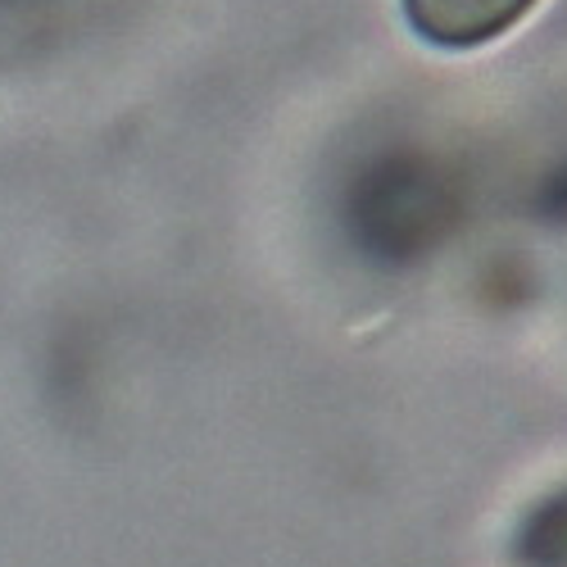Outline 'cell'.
Returning <instances> with one entry per match:
<instances>
[{
	"label": "cell",
	"instance_id": "6da1fadb",
	"mask_svg": "<svg viewBox=\"0 0 567 567\" xmlns=\"http://www.w3.org/2000/svg\"><path fill=\"white\" fill-rule=\"evenodd\" d=\"M536 0H409V14L422 37L445 45H477L513 28Z\"/></svg>",
	"mask_w": 567,
	"mask_h": 567
}]
</instances>
